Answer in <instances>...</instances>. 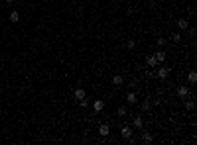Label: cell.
<instances>
[{"label":"cell","mask_w":197,"mask_h":145,"mask_svg":"<svg viewBox=\"0 0 197 145\" xmlns=\"http://www.w3.org/2000/svg\"><path fill=\"white\" fill-rule=\"evenodd\" d=\"M120 133H122V139H128V137L134 135V127H132V126H122Z\"/></svg>","instance_id":"6da1fadb"},{"label":"cell","mask_w":197,"mask_h":145,"mask_svg":"<svg viewBox=\"0 0 197 145\" xmlns=\"http://www.w3.org/2000/svg\"><path fill=\"white\" fill-rule=\"evenodd\" d=\"M168 75H169L168 67H160L158 71H154V77H158V79H168Z\"/></svg>","instance_id":"7a4b0ae2"},{"label":"cell","mask_w":197,"mask_h":145,"mask_svg":"<svg viewBox=\"0 0 197 145\" xmlns=\"http://www.w3.org/2000/svg\"><path fill=\"white\" fill-rule=\"evenodd\" d=\"M108 133H110V126H108V124H101V126H99V135L107 137Z\"/></svg>","instance_id":"3957f363"},{"label":"cell","mask_w":197,"mask_h":145,"mask_svg":"<svg viewBox=\"0 0 197 145\" xmlns=\"http://www.w3.org/2000/svg\"><path fill=\"white\" fill-rule=\"evenodd\" d=\"M132 127H134V130H144V120H142V116H136L132 120Z\"/></svg>","instance_id":"277c9868"},{"label":"cell","mask_w":197,"mask_h":145,"mask_svg":"<svg viewBox=\"0 0 197 145\" xmlns=\"http://www.w3.org/2000/svg\"><path fill=\"white\" fill-rule=\"evenodd\" d=\"M178 96H179V98H187V96H189V88L185 86V84L178 86Z\"/></svg>","instance_id":"5b68a950"},{"label":"cell","mask_w":197,"mask_h":145,"mask_svg":"<svg viewBox=\"0 0 197 145\" xmlns=\"http://www.w3.org/2000/svg\"><path fill=\"white\" fill-rule=\"evenodd\" d=\"M187 26H189V22L185 18H179L178 20V29L179 32H185V29H187Z\"/></svg>","instance_id":"8992f818"},{"label":"cell","mask_w":197,"mask_h":145,"mask_svg":"<svg viewBox=\"0 0 197 145\" xmlns=\"http://www.w3.org/2000/svg\"><path fill=\"white\" fill-rule=\"evenodd\" d=\"M154 57H156V61H158V63H164L166 61V51H164V49H158Z\"/></svg>","instance_id":"52a82bcc"},{"label":"cell","mask_w":197,"mask_h":145,"mask_svg":"<svg viewBox=\"0 0 197 145\" xmlns=\"http://www.w3.org/2000/svg\"><path fill=\"white\" fill-rule=\"evenodd\" d=\"M154 141V135H152L150 131H144L142 133V143H152Z\"/></svg>","instance_id":"ba28073f"},{"label":"cell","mask_w":197,"mask_h":145,"mask_svg":"<svg viewBox=\"0 0 197 145\" xmlns=\"http://www.w3.org/2000/svg\"><path fill=\"white\" fill-rule=\"evenodd\" d=\"M126 102H128V104H136V102H138L136 92H128V94H126Z\"/></svg>","instance_id":"9c48e42d"},{"label":"cell","mask_w":197,"mask_h":145,"mask_svg":"<svg viewBox=\"0 0 197 145\" xmlns=\"http://www.w3.org/2000/svg\"><path fill=\"white\" fill-rule=\"evenodd\" d=\"M73 96H75L77 100H83V98H87V94H85V90H83V88H75Z\"/></svg>","instance_id":"30bf717a"},{"label":"cell","mask_w":197,"mask_h":145,"mask_svg":"<svg viewBox=\"0 0 197 145\" xmlns=\"http://www.w3.org/2000/svg\"><path fill=\"white\" fill-rule=\"evenodd\" d=\"M113 84H114V86H122V84H124L122 75H114V77H113Z\"/></svg>","instance_id":"8fae6325"},{"label":"cell","mask_w":197,"mask_h":145,"mask_svg":"<svg viewBox=\"0 0 197 145\" xmlns=\"http://www.w3.org/2000/svg\"><path fill=\"white\" fill-rule=\"evenodd\" d=\"M103 108H104V102H103V100H95V102H93V110H95V112H101Z\"/></svg>","instance_id":"7c38bea8"},{"label":"cell","mask_w":197,"mask_h":145,"mask_svg":"<svg viewBox=\"0 0 197 145\" xmlns=\"http://www.w3.org/2000/svg\"><path fill=\"white\" fill-rule=\"evenodd\" d=\"M187 82H189V84H195V82H197V73H195V71H189V75H187Z\"/></svg>","instance_id":"4fadbf2b"},{"label":"cell","mask_w":197,"mask_h":145,"mask_svg":"<svg viewBox=\"0 0 197 145\" xmlns=\"http://www.w3.org/2000/svg\"><path fill=\"white\" fill-rule=\"evenodd\" d=\"M10 22H12V24L20 22V12H16V10H12V12H10Z\"/></svg>","instance_id":"5bb4252c"},{"label":"cell","mask_w":197,"mask_h":145,"mask_svg":"<svg viewBox=\"0 0 197 145\" xmlns=\"http://www.w3.org/2000/svg\"><path fill=\"white\" fill-rule=\"evenodd\" d=\"M183 106H185V110H195V100H193V98L185 100V102H183Z\"/></svg>","instance_id":"9a60e30c"},{"label":"cell","mask_w":197,"mask_h":145,"mask_svg":"<svg viewBox=\"0 0 197 145\" xmlns=\"http://www.w3.org/2000/svg\"><path fill=\"white\" fill-rule=\"evenodd\" d=\"M146 63H148V67H158V61H156L154 55H148V57H146Z\"/></svg>","instance_id":"2e32d148"},{"label":"cell","mask_w":197,"mask_h":145,"mask_svg":"<svg viewBox=\"0 0 197 145\" xmlns=\"http://www.w3.org/2000/svg\"><path fill=\"white\" fill-rule=\"evenodd\" d=\"M169 38H172V41H174V43H179V41H181V33L175 32V33H172Z\"/></svg>","instance_id":"e0dca14e"},{"label":"cell","mask_w":197,"mask_h":145,"mask_svg":"<svg viewBox=\"0 0 197 145\" xmlns=\"http://www.w3.org/2000/svg\"><path fill=\"white\" fill-rule=\"evenodd\" d=\"M116 114H118V116H122V118L128 116V108H126V106H120V108L116 110Z\"/></svg>","instance_id":"ac0fdd59"},{"label":"cell","mask_w":197,"mask_h":145,"mask_svg":"<svg viewBox=\"0 0 197 145\" xmlns=\"http://www.w3.org/2000/svg\"><path fill=\"white\" fill-rule=\"evenodd\" d=\"M150 106H152V102H150V100H144V102L140 104V108L144 110V112H148V110H150Z\"/></svg>","instance_id":"d6986e66"},{"label":"cell","mask_w":197,"mask_h":145,"mask_svg":"<svg viewBox=\"0 0 197 145\" xmlns=\"http://www.w3.org/2000/svg\"><path fill=\"white\" fill-rule=\"evenodd\" d=\"M187 33H189V38H195V35H197V29L193 28V26H187Z\"/></svg>","instance_id":"ffe728a7"},{"label":"cell","mask_w":197,"mask_h":145,"mask_svg":"<svg viewBox=\"0 0 197 145\" xmlns=\"http://www.w3.org/2000/svg\"><path fill=\"white\" fill-rule=\"evenodd\" d=\"M134 47H136V41H134V39H128V41H126V49H134Z\"/></svg>","instance_id":"44dd1931"},{"label":"cell","mask_w":197,"mask_h":145,"mask_svg":"<svg viewBox=\"0 0 197 145\" xmlns=\"http://www.w3.org/2000/svg\"><path fill=\"white\" fill-rule=\"evenodd\" d=\"M156 41H158V45H160V47H164L168 39H166V38H158V39H156Z\"/></svg>","instance_id":"7402d4cb"},{"label":"cell","mask_w":197,"mask_h":145,"mask_svg":"<svg viewBox=\"0 0 197 145\" xmlns=\"http://www.w3.org/2000/svg\"><path fill=\"white\" fill-rule=\"evenodd\" d=\"M79 104H81L83 108H87V106H89V100H87V98H83V100H79Z\"/></svg>","instance_id":"603a6c76"},{"label":"cell","mask_w":197,"mask_h":145,"mask_svg":"<svg viewBox=\"0 0 197 145\" xmlns=\"http://www.w3.org/2000/svg\"><path fill=\"white\" fill-rule=\"evenodd\" d=\"M6 2H14V0H6Z\"/></svg>","instance_id":"cb8c5ba5"}]
</instances>
